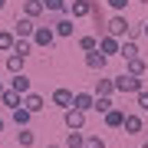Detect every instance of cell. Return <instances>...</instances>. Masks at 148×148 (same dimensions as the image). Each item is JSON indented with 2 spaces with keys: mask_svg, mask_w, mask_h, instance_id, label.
Wrapping results in <instances>:
<instances>
[{
  "mask_svg": "<svg viewBox=\"0 0 148 148\" xmlns=\"http://www.w3.org/2000/svg\"><path fill=\"white\" fill-rule=\"evenodd\" d=\"M63 125L69 128V132H82L86 128V112H79V109H63Z\"/></svg>",
  "mask_w": 148,
  "mask_h": 148,
  "instance_id": "obj_4",
  "label": "cell"
},
{
  "mask_svg": "<svg viewBox=\"0 0 148 148\" xmlns=\"http://www.w3.org/2000/svg\"><path fill=\"white\" fill-rule=\"evenodd\" d=\"M66 3L69 0H43V10L46 13H66Z\"/></svg>",
  "mask_w": 148,
  "mask_h": 148,
  "instance_id": "obj_24",
  "label": "cell"
},
{
  "mask_svg": "<svg viewBox=\"0 0 148 148\" xmlns=\"http://www.w3.org/2000/svg\"><path fill=\"white\" fill-rule=\"evenodd\" d=\"M142 36H148V20H145V23H142Z\"/></svg>",
  "mask_w": 148,
  "mask_h": 148,
  "instance_id": "obj_33",
  "label": "cell"
},
{
  "mask_svg": "<svg viewBox=\"0 0 148 148\" xmlns=\"http://www.w3.org/2000/svg\"><path fill=\"white\" fill-rule=\"evenodd\" d=\"M106 3L112 7V10H115V13H122V10H125V7H128V0H106Z\"/></svg>",
  "mask_w": 148,
  "mask_h": 148,
  "instance_id": "obj_32",
  "label": "cell"
},
{
  "mask_svg": "<svg viewBox=\"0 0 148 148\" xmlns=\"http://www.w3.org/2000/svg\"><path fill=\"white\" fill-rule=\"evenodd\" d=\"M33 30H36V20H30V16H16V23H13V36L16 40H30Z\"/></svg>",
  "mask_w": 148,
  "mask_h": 148,
  "instance_id": "obj_7",
  "label": "cell"
},
{
  "mask_svg": "<svg viewBox=\"0 0 148 148\" xmlns=\"http://www.w3.org/2000/svg\"><path fill=\"white\" fill-rule=\"evenodd\" d=\"M119 43H122V40H115V36L106 33V36H99V46H95V49H99L102 56H119Z\"/></svg>",
  "mask_w": 148,
  "mask_h": 148,
  "instance_id": "obj_12",
  "label": "cell"
},
{
  "mask_svg": "<svg viewBox=\"0 0 148 148\" xmlns=\"http://www.w3.org/2000/svg\"><path fill=\"white\" fill-rule=\"evenodd\" d=\"M46 148H63V145H46Z\"/></svg>",
  "mask_w": 148,
  "mask_h": 148,
  "instance_id": "obj_35",
  "label": "cell"
},
{
  "mask_svg": "<svg viewBox=\"0 0 148 148\" xmlns=\"http://www.w3.org/2000/svg\"><path fill=\"white\" fill-rule=\"evenodd\" d=\"M95 46H99V36H79V49L82 53H92Z\"/></svg>",
  "mask_w": 148,
  "mask_h": 148,
  "instance_id": "obj_28",
  "label": "cell"
},
{
  "mask_svg": "<svg viewBox=\"0 0 148 148\" xmlns=\"http://www.w3.org/2000/svg\"><path fill=\"white\" fill-rule=\"evenodd\" d=\"M142 148H148V138H145V142H142Z\"/></svg>",
  "mask_w": 148,
  "mask_h": 148,
  "instance_id": "obj_36",
  "label": "cell"
},
{
  "mask_svg": "<svg viewBox=\"0 0 148 148\" xmlns=\"http://www.w3.org/2000/svg\"><path fill=\"white\" fill-rule=\"evenodd\" d=\"M13 33L10 30H0V53H10V49H13Z\"/></svg>",
  "mask_w": 148,
  "mask_h": 148,
  "instance_id": "obj_25",
  "label": "cell"
},
{
  "mask_svg": "<svg viewBox=\"0 0 148 148\" xmlns=\"http://www.w3.org/2000/svg\"><path fill=\"white\" fill-rule=\"evenodd\" d=\"M16 145H20V148H33V145H36V135L30 132V125L16 132Z\"/></svg>",
  "mask_w": 148,
  "mask_h": 148,
  "instance_id": "obj_21",
  "label": "cell"
},
{
  "mask_svg": "<svg viewBox=\"0 0 148 148\" xmlns=\"http://www.w3.org/2000/svg\"><path fill=\"white\" fill-rule=\"evenodd\" d=\"M82 148H106V138H99V135H86V138H82Z\"/></svg>",
  "mask_w": 148,
  "mask_h": 148,
  "instance_id": "obj_30",
  "label": "cell"
},
{
  "mask_svg": "<svg viewBox=\"0 0 148 148\" xmlns=\"http://www.w3.org/2000/svg\"><path fill=\"white\" fill-rule=\"evenodd\" d=\"M92 3H95V0H69V3H66V13L73 16V20H82V16L92 13Z\"/></svg>",
  "mask_w": 148,
  "mask_h": 148,
  "instance_id": "obj_6",
  "label": "cell"
},
{
  "mask_svg": "<svg viewBox=\"0 0 148 148\" xmlns=\"http://www.w3.org/2000/svg\"><path fill=\"white\" fill-rule=\"evenodd\" d=\"M115 106L112 102V95H95V102H92V112H99V115H106V112Z\"/></svg>",
  "mask_w": 148,
  "mask_h": 148,
  "instance_id": "obj_22",
  "label": "cell"
},
{
  "mask_svg": "<svg viewBox=\"0 0 148 148\" xmlns=\"http://www.w3.org/2000/svg\"><path fill=\"white\" fill-rule=\"evenodd\" d=\"M30 43H33V46H40V49H49V46L56 43V33H53V27H46V23H36V30H33Z\"/></svg>",
  "mask_w": 148,
  "mask_h": 148,
  "instance_id": "obj_2",
  "label": "cell"
},
{
  "mask_svg": "<svg viewBox=\"0 0 148 148\" xmlns=\"http://www.w3.org/2000/svg\"><path fill=\"white\" fill-rule=\"evenodd\" d=\"M122 132L125 135H142L145 132V122L138 112H125V119H122Z\"/></svg>",
  "mask_w": 148,
  "mask_h": 148,
  "instance_id": "obj_5",
  "label": "cell"
},
{
  "mask_svg": "<svg viewBox=\"0 0 148 148\" xmlns=\"http://www.w3.org/2000/svg\"><path fill=\"white\" fill-rule=\"evenodd\" d=\"M10 53H20V56H30L33 53V43L30 40H13V49Z\"/></svg>",
  "mask_w": 148,
  "mask_h": 148,
  "instance_id": "obj_27",
  "label": "cell"
},
{
  "mask_svg": "<svg viewBox=\"0 0 148 148\" xmlns=\"http://www.w3.org/2000/svg\"><path fill=\"white\" fill-rule=\"evenodd\" d=\"M92 102H95V95H92V92H73V109L86 112V115L92 112Z\"/></svg>",
  "mask_w": 148,
  "mask_h": 148,
  "instance_id": "obj_11",
  "label": "cell"
},
{
  "mask_svg": "<svg viewBox=\"0 0 148 148\" xmlns=\"http://www.w3.org/2000/svg\"><path fill=\"white\" fill-rule=\"evenodd\" d=\"M53 33H56V36H73V33H76V20H73V16H59V20L53 23Z\"/></svg>",
  "mask_w": 148,
  "mask_h": 148,
  "instance_id": "obj_10",
  "label": "cell"
},
{
  "mask_svg": "<svg viewBox=\"0 0 148 148\" xmlns=\"http://www.w3.org/2000/svg\"><path fill=\"white\" fill-rule=\"evenodd\" d=\"M3 7H7V0H0V10H3Z\"/></svg>",
  "mask_w": 148,
  "mask_h": 148,
  "instance_id": "obj_34",
  "label": "cell"
},
{
  "mask_svg": "<svg viewBox=\"0 0 148 148\" xmlns=\"http://www.w3.org/2000/svg\"><path fill=\"white\" fill-rule=\"evenodd\" d=\"M10 89H13V92L23 99L27 92H33V89H30V76H27V73H16L13 79H10Z\"/></svg>",
  "mask_w": 148,
  "mask_h": 148,
  "instance_id": "obj_13",
  "label": "cell"
},
{
  "mask_svg": "<svg viewBox=\"0 0 148 148\" xmlns=\"http://www.w3.org/2000/svg\"><path fill=\"white\" fill-rule=\"evenodd\" d=\"M119 56H122V59L138 56V43H135V40H122V43H119Z\"/></svg>",
  "mask_w": 148,
  "mask_h": 148,
  "instance_id": "obj_20",
  "label": "cell"
},
{
  "mask_svg": "<svg viewBox=\"0 0 148 148\" xmlns=\"http://www.w3.org/2000/svg\"><path fill=\"white\" fill-rule=\"evenodd\" d=\"M125 73L128 76H145L148 73V63H145L142 56H132V59H125Z\"/></svg>",
  "mask_w": 148,
  "mask_h": 148,
  "instance_id": "obj_16",
  "label": "cell"
},
{
  "mask_svg": "<svg viewBox=\"0 0 148 148\" xmlns=\"http://www.w3.org/2000/svg\"><path fill=\"white\" fill-rule=\"evenodd\" d=\"M112 82H115V92H122V95H135V92L145 89V79H142V76H128V73L115 76Z\"/></svg>",
  "mask_w": 148,
  "mask_h": 148,
  "instance_id": "obj_1",
  "label": "cell"
},
{
  "mask_svg": "<svg viewBox=\"0 0 148 148\" xmlns=\"http://www.w3.org/2000/svg\"><path fill=\"white\" fill-rule=\"evenodd\" d=\"M0 132H3V119H0Z\"/></svg>",
  "mask_w": 148,
  "mask_h": 148,
  "instance_id": "obj_37",
  "label": "cell"
},
{
  "mask_svg": "<svg viewBox=\"0 0 148 148\" xmlns=\"http://www.w3.org/2000/svg\"><path fill=\"white\" fill-rule=\"evenodd\" d=\"M135 102H138V109H142V112H148V89L135 92Z\"/></svg>",
  "mask_w": 148,
  "mask_h": 148,
  "instance_id": "obj_31",
  "label": "cell"
},
{
  "mask_svg": "<svg viewBox=\"0 0 148 148\" xmlns=\"http://www.w3.org/2000/svg\"><path fill=\"white\" fill-rule=\"evenodd\" d=\"M20 106L27 109L30 115H36V112H43V109H46V99H43L40 92H27V95L20 99Z\"/></svg>",
  "mask_w": 148,
  "mask_h": 148,
  "instance_id": "obj_8",
  "label": "cell"
},
{
  "mask_svg": "<svg viewBox=\"0 0 148 148\" xmlns=\"http://www.w3.org/2000/svg\"><path fill=\"white\" fill-rule=\"evenodd\" d=\"M102 119H106V125H109V128H122V119H125V112L112 106V109H109V112H106Z\"/></svg>",
  "mask_w": 148,
  "mask_h": 148,
  "instance_id": "obj_19",
  "label": "cell"
},
{
  "mask_svg": "<svg viewBox=\"0 0 148 148\" xmlns=\"http://www.w3.org/2000/svg\"><path fill=\"white\" fill-rule=\"evenodd\" d=\"M0 102L10 106V109H16V106H20V95H16L13 89H3V92H0Z\"/></svg>",
  "mask_w": 148,
  "mask_h": 148,
  "instance_id": "obj_26",
  "label": "cell"
},
{
  "mask_svg": "<svg viewBox=\"0 0 148 148\" xmlns=\"http://www.w3.org/2000/svg\"><path fill=\"white\" fill-rule=\"evenodd\" d=\"M82 132H66V148H82Z\"/></svg>",
  "mask_w": 148,
  "mask_h": 148,
  "instance_id": "obj_29",
  "label": "cell"
},
{
  "mask_svg": "<svg viewBox=\"0 0 148 148\" xmlns=\"http://www.w3.org/2000/svg\"><path fill=\"white\" fill-rule=\"evenodd\" d=\"M43 13H46V10H43V0H23V13H20V16H30V20H40Z\"/></svg>",
  "mask_w": 148,
  "mask_h": 148,
  "instance_id": "obj_14",
  "label": "cell"
},
{
  "mask_svg": "<svg viewBox=\"0 0 148 148\" xmlns=\"http://www.w3.org/2000/svg\"><path fill=\"white\" fill-rule=\"evenodd\" d=\"M53 106H59V109H69V106H73V89H66V86L53 89Z\"/></svg>",
  "mask_w": 148,
  "mask_h": 148,
  "instance_id": "obj_15",
  "label": "cell"
},
{
  "mask_svg": "<svg viewBox=\"0 0 148 148\" xmlns=\"http://www.w3.org/2000/svg\"><path fill=\"white\" fill-rule=\"evenodd\" d=\"M92 95H115V82H112V79H106V76L99 73V79H95V89H92Z\"/></svg>",
  "mask_w": 148,
  "mask_h": 148,
  "instance_id": "obj_18",
  "label": "cell"
},
{
  "mask_svg": "<svg viewBox=\"0 0 148 148\" xmlns=\"http://www.w3.org/2000/svg\"><path fill=\"white\" fill-rule=\"evenodd\" d=\"M106 33H109V36H115V40H125V33H128L125 13H112L109 20H106Z\"/></svg>",
  "mask_w": 148,
  "mask_h": 148,
  "instance_id": "obj_3",
  "label": "cell"
},
{
  "mask_svg": "<svg viewBox=\"0 0 148 148\" xmlns=\"http://www.w3.org/2000/svg\"><path fill=\"white\" fill-rule=\"evenodd\" d=\"M13 122H16V128H27L30 122H33V115H30L23 106H16V109H13Z\"/></svg>",
  "mask_w": 148,
  "mask_h": 148,
  "instance_id": "obj_23",
  "label": "cell"
},
{
  "mask_svg": "<svg viewBox=\"0 0 148 148\" xmlns=\"http://www.w3.org/2000/svg\"><path fill=\"white\" fill-rule=\"evenodd\" d=\"M0 92H3V82H0Z\"/></svg>",
  "mask_w": 148,
  "mask_h": 148,
  "instance_id": "obj_38",
  "label": "cell"
},
{
  "mask_svg": "<svg viewBox=\"0 0 148 148\" xmlns=\"http://www.w3.org/2000/svg\"><path fill=\"white\" fill-rule=\"evenodd\" d=\"M86 66H89L92 73H106V66H109V56H102L99 49H92V53H86Z\"/></svg>",
  "mask_w": 148,
  "mask_h": 148,
  "instance_id": "obj_9",
  "label": "cell"
},
{
  "mask_svg": "<svg viewBox=\"0 0 148 148\" xmlns=\"http://www.w3.org/2000/svg\"><path fill=\"white\" fill-rule=\"evenodd\" d=\"M23 69H27V56H20V53H10V56H7V73H10V76L23 73Z\"/></svg>",
  "mask_w": 148,
  "mask_h": 148,
  "instance_id": "obj_17",
  "label": "cell"
}]
</instances>
